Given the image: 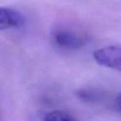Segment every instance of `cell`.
I'll return each mask as SVG.
<instances>
[{"instance_id": "6da1fadb", "label": "cell", "mask_w": 121, "mask_h": 121, "mask_svg": "<svg viewBox=\"0 0 121 121\" xmlns=\"http://www.w3.org/2000/svg\"><path fill=\"white\" fill-rule=\"evenodd\" d=\"M52 40L58 47L68 51L78 50L86 42L83 34L69 27L56 28L52 33Z\"/></svg>"}, {"instance_id": "5b68a950", "label": "cell", "mask_w": 121, "mask_h": 121, "mask_svg": "<svg viewBox=\"0 0 121 121\" xmlns=\"http://www.w3.org/2000/svg\"><path fill=\"white\" fill-rule=\"evenodd\" d=\"M42 120H55V121H66L75 120V118L71 114L63 110H56L46 112L42 114Z\"/></svg>"}, {"instance_id": "8992f818", "label": "cell", "mask_w": 121, "mask_h": 121, "mask_svg": "<svg viewBox=\"0 0 121 121\" xmlns=\"http://www.w3.org/2000/svg\"><path fill=\"white\" fill-rule=\"evenodd\" d=\"M114 108L119 113H121V93L115 97V99L114 100Z\"/></svg>"}, {"instance_id": "7a4b0ae2", "label": "cell", "mask_w": 121, "mask_h": 121, "mask_svg": "<svg viewBox=\"0 0 121 121\" xmlns=\"http://www.w3.org/2000/svg\"><path fill=\"white\" fill-rule=\"evenodd\" d=\"M95 60L99 65L121 71V47L109 46L95 51Z\"/></svg>"}, {"instance_id": "3957f363", "label": "cell", "mask_w": 121, "mask_h": 121, "mask_svg": "<svg viewBox=\"0 0 121 121\" xmlns=\"http://www.w3.org/2000/svg\"><path fill=\"white\" fill-rule=\"evenodd\" d=\"M25 23L22 13L12 8L0 6V31L19 28Z\"/></svg>"}, {"instance_id": "277c9868", "label": "cell", "mask_w": 121, "mask_h": 121, "mask_svg": "<svg viewBox=\"0 0 121 121\" xmlns=\"http://www.w3.org/2000/svg\"><path fill=\"white\" fill-rule=\"evenodd\" d=\"M76 95L81 100L86 103H100L105 99V95L101 91L93 89H80Z\"/></svg>"}]
</instances>
